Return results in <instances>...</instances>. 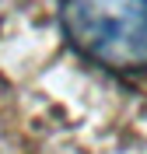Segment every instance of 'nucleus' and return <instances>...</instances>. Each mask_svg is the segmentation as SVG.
<instances>
[{
  "label": "nucleus",
  "instance_id": "f257e3e1",
  "mask_svg": "<svg viewBox=\"0 0 147 154\" xmlns=\"http://www.w3.org/2000/svg\"><path fill=\"white\" fill-rule=\"evenodd\" d=\"M60 25L70 46L102 67H147V0H63Z\"/></svg>",
  "mask_w": 147,
  "mask_h": 154
}]
</instances>
